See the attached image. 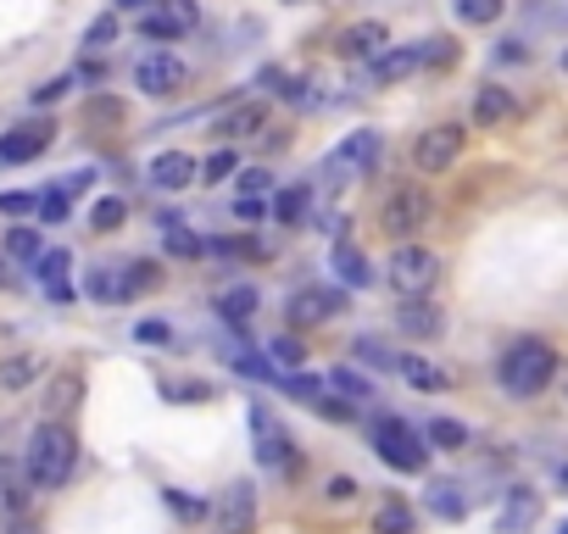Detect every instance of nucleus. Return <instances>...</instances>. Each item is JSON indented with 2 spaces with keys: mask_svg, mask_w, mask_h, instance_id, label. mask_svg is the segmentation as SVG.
Masks as SVG:
<instances>
[{
  "mask_svg": "<svg viewBox=\"0 0 568 534\" xmlns=\"http://www.w3.org/2000/svg\"><path fill=\"white\" fill-rule=\"evenodd\" d=\"M73 462H78V440L67 423H39L34 440H28V484L34 490H62L73 479Z\"/></svg>",
  "mask_w": 568,
  "mask_h": 534,
  "instance_id": "nucleus-1",
  "label": "nucleus"
},
{
  "mask_svg": "<svg viewBox=\"0 0 568 534\" xmlns=\"http://www.w3.org/2000/svg\"><path fill=\"white\" fill-rule=\"evenodd\" d=\"M502 390L507 396H518V401H530V396H541L546 384H552V373H557V351L546 346V339H518V346L502 357Z\"/></svg>",
  "mask_w": 568,
  "mask_h": 534,
  "instance_id": "nucleus-2",
  "label": "nucleus"
},
{
  "mask_svg": "<svg viewBox=\"0 0 568 534\" xmlns=\"http://www.w3.org/2000/svg\"><path fill=\"white\" fill-rule=\"evenodd\" d=\"M373 451L396 473H423L430 468V446H423L402 418H373Z\"/></svg>",
  "mask_w": 568,
  "mask_h": 534,
  "instance_id": "nucleus-3",
  "label": "nucleus"
},
{
  "mask_svg": "<svg viewBox=\"0 0 568 534\" xmlns=\"http://www.w3.org/2000/svg\"><path fill=\"white\" fill-rule=\"evenodd\" d=\"M373 162H379V134L373 128H357V134H346L335 151L323 157V184L329 189H341V184H351V178H362V173H373Z\"/></svg>",
  "mask_w": 568,
  "mask_h": 534,
  "instance_id": "nucleus-4",
  "label": "nucleus"
},
{
  "mask_svg": "<svg viewBox=\"0 0 568 534\" xmlns=\"http://www.w3.org/2000/svg\"><path fill=\"white\" fill-rule=\"evenodd\" d=\"M391 284H396V296H430V289L441 284V257L423 251V246H396Z\"/></svg>",
  "mask_w": 568,
  "mask_h": 534,
  "instance_id": "nucleus-5",
  "label": "nucleus"
},
{
  "mask_svg": "<svg viewBox=\"0 0 568 534\" xmlns=\"http://www.w3.org/2000/svg\"><path fill=\"white\" fill-rule=\"evenodd\" d=\"M423 223H430V196H423L418 184L396 189V196L385 201V218H379V228H385L391 239H412Z\"/></svg>",
  "mask_w": 568,
  "mask_h": 534,
  "instance_id": "nucleus-6",
  "label": "nucleus"
},
{
  "mask_svg": "<svg viewBox=\"0 0 568 534\" xmlns=\"http://www.w3.org/2000/svg\"><path fill=\"white\" fill-rule=\"evenodd\" d=\"M251 434H257V462L284 473V468H296V451H291V434H284L262 407H251Z\"/></svg>",
  "mask_w": 568,
  "mask_h": 534,
  "instance_id": "nucleus-7",
  "label": "nucleus"
},
{
  "mask_svg": "<svg viewBox=\"0 0 568 534\" xmlns=\"http://www.w3.org/2000/svg\"><path fill=\"white\" fill-rule=\"evenodd\" d=\"M257 529V490L246 479H234L218 501V534H251Z\"/></svg>",
  "mask_w": 568,
  "mask_h": 534,
  "instance_id": "nucleus-8",
  "label": "nucleus"
},
{
  "mask_svg": "<svg viewBox=\"0 0 568 534\" xmlns=\"http://www.w3.org/2000/svg\"><path fill=\"white\" fill-rule=\"evenodd\" d=\"M196 23H201V7H196V0H168L162 12H146V17H139V34H146V39H184Z\"/></svg>",
  "mask_w": 568,
  "mask_h": 534,
  "instance_id": "nucleus-9",
  "label": "nucleus"
},
{
  "mask_svg": "<svg viewBox=\"0 0 568 534\" xmlns=\"http://www.w3.org/2000/svg\"><path fill=\"white\" fill-rule=\"evenodd\" d=\"M535 523H541V496L530 484H513L496 512V534H535Z\"/></svg>",
  "mask_w": 568,
  "mask_h": 534,
  "instance_id": "nucleus-10",
  "label": "nucleus"
},
{
  "mask_svg": "<svg viewBox=\"0 0 568 534\" xmlns=\"http://www.w3.org/2000/svg\"><path fill=\"white\" fill-rule=\"evenodd\" d=\"M457 151H462V128L457 123H441V128H430V134H418V167L423 173H446L452 162H457Z\"/></svg>",
  "mask_w": 568,
  "mask_h": 534,
  "instance_id": "nucleus-11",
  "label": "nucleus"
},
{
  "mask_svg": "<svg viewBox=\"0 0 568 534\" xmlns=\"http://www.w3.org/2000/svg\"><path fill=\"white\" fill-rule=\"evenodd\" d=\"M51 139H57V128L51 123H17L12 134H0V162H34V157H45L51 151Z\"/></svg>",
  "mask_w": 568,
  "mask_h": 534,
  "instance_id": "nucleus-12",
  "label": "nucleus"
},
{
  "mask_svg": "<svg viewBox=\"0 0 568 534\" xmlns=\"http://www.w3.org/2000/svg\"><path fill=\"white\" fill-rule=\"evenodd\" d=\"M184 78H189L184 62L168 57V51H151V57H139V62H134V84L146 89V95H173Z\"/></svg>",
  "mask_w": 568,
  "mask_h": 534,
  "instance_id": "nucleus-13",
  "label": "nucleus"
},
{
  "mask_svg": "<svg viewBox=\"0 0 568 534\" xmlns=\"http://www.w3.org/2000/svg\"><path fill=\"white\" fill-rule=\"evenodd\" d=\"M335 312H346V296H341V289H329V284H307V289L291 296V323H323Z\"/></svg>",
  "mask_w": 568,
  "mask_h": 534,
  "instance_id": "nucleus-14",
  "label": "nucleus"
},
{
  "mask_svg": "<svg viewBox=\"0 0 568 534\" xmlns=\"http://www.w3.org/2000/svg\"><path fill=\"white\" fill-rule=\"evenodd\" d=\"M84 296H95V301H134V278H128V262L89 268V278H84Z\"/></svg>",
  "mask_w": 568,
  "mask_h": 534,
  "instance_id": "nucleus-15",
  "label": "nucleus"
},
{
  "mask_svg": "<svg viewBox=\"0 0 568 534\" xmlns=\"http://www.w3.org/2000/svg\"><path fill=\"white\" fill-rule=\"evenodd\" d=\"M396 318H402V334H412V339H435L446 328V318L423 301V296H402V312Z\"/></svg>",
  "mask_w": 568,
  "mask_h": 534,
  "instance_id": "nucleus-16",
  "label": "nucleus"
},
{
  "mask_svg": "<svg viewBox=\"0 0 568 534\" xmlns=\"http://www.w3.org/2000/svg\"><path fill=\"white\" fill-rule=\"evenodd\" d=\"M268 128V107L262 101H240V107H229L223 117H218V134L223 139H251V134H262Z\"/></svg>",
  "mask_w": 568,
  "mask_h": 534,
  "instance_id": "nucleus-17",
  "label": "nucleus"
},
{
  "mask_svg": "<svg viewBox=\"0 0 568 534\" xmlns=\"http://www.w3.org/2000/svg\"><path fill=\"white\" fill-rule=\"evenodd\" d=\"M28 512V468L17 462H0V518H23Z\"/></svg>",
  "mask_w": 568,
  "mask_h": 534,
  "instance_id": "nucleus-18",
  "label": "nucleus"
},
{
  "mask_svg": "<svg viewBox=\"0 0 568 534\" xmlns=\"http://www.w3.org/2000/svg\"><path fill=\"white\" fill-rule=\"evenodd\" d=\"M151 184H157V189H184V184H196V157L162 151V157L151 162Z\"/></svg>",
  "mask_w": 568,
  "mask_h": 534,
  "instance_id": "nucleus-19",
  "label": "nucleus"
},
{
  "mask_svg": "<svg viewBox=\"0 0 568 534\" xmlns=\"http://www.w3.org/2000/svg\"><path fill=\"white\" fill-rule=\"evenodd\" d=\"M39 284H45V296L51 301H73V289H67V268H73V257L67 251H39Z\"/></svg>",
  "mask_w": 568,
  "mask_h": 534,
  "instance_id": "nucleus-20",
  "label": "nucleus"
},
{
  "mask_svg": "<svg viewBox=\"0 0 568 534\" xmlns=\"http://www.w3.org/2000/svg\"><path fill=\"white\" fill-rule=\"evenodd\" d=\"M518 107H513V95L507 89H496V84H485L480 95H473V123L480 128H496V123H507Z\"/></svg>",
  "mask_w": 568,
  "mask_h": 534,
  "instance_id": "nucleus-21",
  "label": "nucleus"
},
{
  "mask_svg": "<svg viewBox=\"0 0 568 534\" xmlns=\"http://www.w3.org/2000/svg\"><path fill=\"white\" fill-rule=\"evenodd\" d=\"M257 307H262V296H257L251 284H234V289H223V296H218V312H223L234 328L251 323V312H257Z\"/></svg>",
  "mask_w": 568,
  "mask_h": 534,
  "instance_id": "nucleus-22",
  "label": "nucleus"
},
{
  "mask_svg": "<svg viewBox=\"0 0 568 534\" xmlns=\"http://www.w3.org/2000/svg\"><path fill=\"white\" fill-rule=\"evenodd\" d=\"M335 273H341V284H357V289H362V284L373 278V273H368V257H362V251L351 246L346 234L335 239Z\"/></svg>",
  "mask_w": 568,
  "mask_h": 534,
  "instance_id": "nucleus-23",
  "label": "nucleus"
},
{
  "mask_svg": "<svg viewBox=\"0 0 568 534\" xmlns=\"http://www.w3.org/2000/svg\"><path fill=\"white\" fill-rule=\"evenodd\" d=\"M402 378L412 384V390H446V368H435L430 357H402Z\"/></svg>",
  "mask_w": 568,
  "mask_h": 534,
  "instance_id": "nucleus-24",
  "label": "nucleus"
},
{
  "mask_svg": "<svg viewBox=\"0 0 568 534\" xmlns=\"http://www.w3.org/2000/svg\"><path fill=\"white\" fill-rule=\"evenodd\" d=\"M423 62H418V45H407V51H385V57H373V78L379 84H396V78H407V73H418Z\"/></svg>",
  "mask_w": 568,
  "mask_h": 534,
  "instance_id": "nucleus-25",
  "label": "nucleus"
},
{
  "mask_svg": "<svg viewBox=\"0 0 568 534\" xmlns=\"http://www.w3.org/2000/svg\"><path fill=\"white\" fill-rule=\"evenodd\" d=\"M373 534H418V518H412V507L391 496L385 507L373 512Z\"/></svg>",
  "mask_w": 568,
  "mask_h": 534,
  "instance_id": "nucleus-26",
  "label": "nucleus"
},
{
  "mask_svg": "<svg viewBox=\"0 0 568 534\" xmlns=\"http://www.w3.org/2000/svg\"><path fill=\"white\" fill-rule=\"evenodd\" d=\"M307 207H312V189L307 184H291V189H279V196H273V218L291 223V228L307 218Z\"/></svg>",
  "mask_w": 568,
  "mask_h": 534,
  "instance_id": "nucleus-27",
  "label": "nucleus"
},
{
  "mask_svg": "<svg viewBox=\"0 0 568 534\" xmlns=\"http://www.w3.org/2000/svg\"><path fill=\"white\" fill-rule=\"evenodd\" d=\"M78 396H84V378L78 373H57L51 384H45V407H51V412H73Z\"/></svg>",
  "mask_w": 568,
  "mask_h": 534,
  "instance_id": "nucleus-28",
  "label": "nucleus"
},
{
  "mask_svg": "<svg viewBox=\"0 0 568 534\" xmlns=\"http://www.w3.org/2000/svg\"><path fill=\"white\" fill-rule=\"evenodd\" d=\"M379 45H385V23H357V28H346L341 51L346 57H379Z\"/></svg>",
  "mask_w": 568,
  "mask_h": 534,
  "instance_id": "nucleus-29",
  "label": "nucleus"
},
{
  "mask_svg": "<svg viewBox=\"0 0 568 534\" xmlns=\"http://www.w3.org/2000/svg\"><path fill=\"white\" fill-rule=\"evenodd\" d=\"M329 390L346 396V401H373V378L357 373V368H335V373H329Z\"/></svg>",
  "mask_w": 568,
  "mask_h": 534,
  "instance_id": "nucleus-30",
  "label": "nucleus"
},
{
  "mask_svg": "<svg viewBox=\"0 0 568 534\" xmlns=\"http://www.w3.org/2000/svg\"><path fill=\"white\" fill-rule=\"evenodd\" d=\"M430 512L457 523V518L468 512V501H462V484H430Z\"/></svg>",
  "mask_w": 568,
  "mask_h": 534,
  "instance_id": "nucleus-31",
  "label": "nucleus"
},
{
  "mask_svg": "<svg viewBox=\"0 0 568 534\" xmlns=\"http://www.w3.org/2000/svg\"><path fill=\"white\" fill-rule=\"evenodd\" d=\"M423 440H430V446H441V451H462V446H468V429H462L457 418H435Z\"/></svg>",
  "mask_w": 568,
  "mask_h": 534,
  "instance_id": "nucleus-32",
  "label": "nucleus"
},
{
  "mask_svg": "<svg viewBox=\"0 0 568 534\" xmlns=\"http://www.w3.org/2000/svg\"><path fill=\"white\" fill-rule=\"evenodd\" d=\"M457 7V17L468 23V28H491L496 17H502V0H452Z\"/></svg>",
  "mask_w": 568,
  "mask_h": 534,
  "instance_id": "nucleus-33",
  "label": "nucleus"
},
{
  "mask_svg": "<svg viewBox=\"0 0 568 534\" xmlns=\"http://www.w3.org/2000/svg\"><path fill=\"white\" fill-rule=\"evenodd\" d=\"M162 223H168V234H162V246H168L173 257H201V251H207V246H201V239H196V234H189V228H184L178 218H162Z\"/></svg>",
  "mask_w": 568,
  "mask_h": 534,
  "instance_id": "nucleus-34",
  "label": "nucleus"
},
{
  "mask_svg": "<svg viewBox=\"0 0 568 534\" xmlns=\"http://www.w3.org/2000/svg\"><path fill=\"white\" fill-rule=\"evenodd\" d=\"M39 368H45L39 357H12L7 368H0V390H23L28 378H39Z\"/></svg>",
  "mask_w": 568,
  "mask_h": 534,
  "instance_id": "nucleus-35",
  "label": "nucleus"
},
{
  "mask_svg": "<svg viewBox=\"0 0 568 534\" xmlns=\"http://www.w3.org/2000/svg\"><path fill=\"white\" fill-rule=\"evenodd\" d=\"M123 218H128V207H123L118 196H107V201H95V207H89V228H101V234L123 228Z\"/></svg>",
  "mask_w": 568,
  "mask_h": 534,
  "instance_id": "nucleus-36",
  "label": "nucleus"
},
{
  "mask_svg": "<svg viewBox=\"0 0 568 534\" xmlns=\"http://www.w3.org/2000/svg\"><path fill=\"white\" fill-rule=\"evenodd\" d=\"M39 251H45V246H39L34 228H12V234H7V257H12V262H39Z\"/></svg>",
  "mask_w": 568,
  "mask_h": 534,
  "instance_id": "nucleus-37",
  "label": "nucleus"
},
{
  "mask_svg": "<svg viewBox=\"0 0 568 534\" xmlns=\"http://www.w3.org/2000/svg\"><path fill=\"white\" fill-rule=\"evenodd\" d=\"M418 62L423 67H452L457 62V39H423L418 45Z\"/></svg>",
  "mask_w": 568,
  "mask_h": 534,
  "instance_id": "nucleus-38",
  "label": "nucleus"
},
{
  "mask_svg": "<svg viewBox=\"0 0 568 534\" xmlns=\"http://www.w3.org/2000/svg\"><path fill=\"white\" fill-rule=\"evenodd\" d=\"M268 351H273V362H279V368H301V362H307V351H301V339H291V334H279V339H273V346H268Z\"/></svg>",
  "mask_w": 568,
  "mask_h": 534,
  "instance_id": "nucleus-39",
  "label": "nucleus"
},
{
  "mask_svg": "<svg viewBox=\"0 0 568 534\" xmlns=\"http://www.w3.org/2000/svg\"><path fill=\"white\" fill-rule=\"evenodd\" d=\"M34 212L45 223H62L67 218V189H51V196H34Z\"/></svg>",
  "mask_w": 568,
  "mask_h": 534,
  "instance_id": "nucleus-40",
  "label": "nucleus"
},
{
  "mask_svg": "<svg viewBox=\"0 0 568 534\" xmlns=\"http://www.w3.org/2000/svg\"><path fill=\"white\" fill-rule=\"evenodd\" d=\"M128 278H134V296H146V289L162 284V268L157 262H128Z\"/></svg>",
  "mask_w": 568,
  "mask_h": 534,
  "instance_id": "nucleus-41",
  "label": "nucleus"
},
{
  "mask_svg": "<svg viewBox=\"0 0 568 534\" xmlns=\"http://www.w3.org/2000/svg\"><path fill=\"white\" fill-rule=\"evenodd\" d=\"M351 357H368L373 368H402V357H391L385 346H379V339H357V346H351Z\"/></svg>",
  "mask_w": 568,
  "mask_h": 534,
  "instance_id": "nucleus-42",
  "label": "nucleus"
},
{
  "mask_svg": "<svg viewBox=\"0 0 568 534\" xmlns=\"http://www.w3.org/2000/svg\"><path fill=\"white\" fill-rule=\"evenodd\" d=\"M234 167H240V157H234V151H218V157H207V167H201V173H207V184H223Z\"/></svg>",
  "mask_w": 568,
  "mask_h": 534,
  "instance_id": "nucleus-43",
  "label": "nucleus"
},
{
  "mask_svg": "<svg viewBox=\"0 0 568 534\" xmlns=\"http://www.w3.org/2000/svg\"><path fill=\"white\" fill-rule=\"evenodd\" d=\"M89 123H123V101H112V95H101V101H89V112H84Z\"/></svg>",
  "mask_w": 568,
  "mask_h": 534,
  "instance_id": "nucleus-44",
  "label": "nucleus"
},
{
  "mask_svg": "<svg viewBox=\"0 0 568 534\" xmlns=\"http://www.w3.org/2000/svg\"><path fill=\"white\" fill-rule=\"evenodd\" d=\"M284 390H296V396H301V401L312 407V401L323 396V378H307V373H291V378H284Z\"/></svg>",
  "mask_w": 568,
  "mask_h": 534,
  "instance_id": "nucleus-45",
  "label": "nucleus"
},
{
  "mask_svg": "<svg viewBox=\"0 0 568 534\" xmlns=\"http://www.w3.org/2000/svg\"><path fill=\"white\" fill-rule=\"evenodd\" d=\"M34 212V196H23V189H7L0 196V218H28Z\"/></svg>",
  "mask_w": 568,
  "mask_h": 534,
  "instance_id": "nucleus-46",
  "label": "nucleus"
},
{
  "mask_svg": "<svg viewBox=\"0 0 568 534\" xmlns=\"http://www.w3.org/2000/svg\"><path fill=\"white\" fill-rule=\"evenodd\" d=\"M112 39H118V17H112V12H107V17H95L89 34H84V45H112Z\"/></svg>",
  "mask_w": 568,
  "mask_h": 534,
  "instance_id": "nucleus-47",
  "label": "nucleus"
},
{
  "mask_svg": "<svg viewBox=\"0 0 568 534\" xmlns=\"http://www.w3.org/2000/svg\"><path fill=\"white\" fill-rule=\"evenodd\" d=\"M67 89H73V78H51V84H39V89H34V107H51V101H62Z\"/></svg>",
  "mask_w": 568,
  "mask_h": 534,
  "instance_id": "nucleus-48",
  "label": "nucleus"
},
{
  "mask_svg": "<svg viewBox=\"0 0 568 534\" xmlns=\"http://www.w3.org/2000/svg\"><path fill=\"white\" fill-rule=\"evenodd\" d=\"M134 339H146V346H168V339H173V328L151 318V323H139V328H134Z\"/></svg>",
  "mask_w": 568,
  "mask_h": 534,
  "instance_id": "nucleus-49",
  "label": "nucleus"
},
{
  "mask_svg": "<svg viewBox=\"0 0 568 534\" xmlns=\"http://www.w3.org/2000/svg\"><path fill=\"white\" fill-rule=\"evenodd\" d=\"M168 507L184 512V518H201V501H189V496H178V490H168Z\"/></svg>",
  "mask_w": 568,
  "mask_h": 534,
  "instance_id": "nucleus-50",
  "label": "nucleus"
},
{
  "mask_svg": "<svg viewBox=\"0 0 568 534\" xmlns=\"http://www.w3.org/2000/svg\"><path fill=\"white\" fill-rule=\"evenodd\" d=\"M329 496H335V501H351L357 484H351V479H335V484H329Z\"/></svg>",
  "mask_w": 568,
  "mask_h": 534,
  "instance_id": "nucleus-51",
  "label": "nucleus"
},
{
  "mask_svg": "<svg viewBox=\"0 0 568 534\" xmlns=\"http://www.w3.org/2000/svg\"><path fill=\"white\" fill-rule=\"evenodd\" d=\"M240 184H246V189H251V196H257V189H268V167H251V173H246Z\"/></svg>",
  "mask_w": 568,
  "mask_h": 534,
  "instance_id": "nucleus-52",
  "label": "nucleus"
},
{
  "mask_svg": "<svg viewBox=\"0 0 568 534\" xmlns=\"http://www.w3.org/2000/svg\"><path fill=\"white\" fill-rule=\"evenodd\" d=\"M234 212H240V218H262V212H268V207H262V201H251V196H246V201H240V207H234Z\"/></svg>",
  "mask_w": 568,
  "mask_h": 534,
  "instance_id": "nucleus-53",
  "label": "nucleus"
},
{
  "mask_svg": "<svg viewBox=\"0 0 568 534\" xmlns=\"http://www.w3.org/2000/svg\"><path fill=\"white\" fill-rule=\"evenodd\" d=\"M12 534H39V529H34L28 518H12Z\"/></svg>",
  "mask_w": 568,
  "mask_h": 534,
  "instance_id": "nucleus-54",
  "label": "nucleus"
},
{
  "mask_svg": "<svg viewBox=\"0 0 568 534\" xmlns=\"http://www.w3.org/2000/svg\"><path fill=\"white\" fill-rule=\"evenodd\" d=\"M118 7H123V12H134V7H151V0H118Z\"/></svg>",
  "mask_w": 568,
  "mask_h": 534,
  "instance_id": "nucleus-55",
  "label": "nucleus"
},
{
  "mask_svg": "<svg viewBox=\"0 0 568 534\" xmlns=\"http://www.w3.org/2000/svg\"><path fill=\"white\" fill-rule=\"evenodd\" d=\"M557 479H563V484H568V468H563V473H557Z\"/></svg>",
  "mask_w": 568,
  "mask_h": 534,
  "instance_id": "nucleus-56",
  "label": "nucleus"
},
{
  "mask_svg": "<svg viewBox=\"0 0 568 534\" xmlns=\"http://www.w3.org/2000/svg\"><path fill=\"white\" fill-rule=\"evenodd\" d=\"M563 67H568V57H563Z\"/></svg>",
  "mask_w": 568,
  "mask_h": 534,
  "instance_id": "nucleus-57",
  "label": "nucleus"
},
{
  "mask_svg": "<svg viewBox=\"0 0 568 534\" xmlns=\"http://www.w3.org/2000/svg\"><path fill=\"white\" fill-rule=\"evenodd\" d=\"M563 534H568V523H563Z\"/></svg>",
  "mask_w": 568,
  "mask_h": 534,
  "instance_id": "nucleus-58",
  "label": "nucleus"
}]
</instances>
